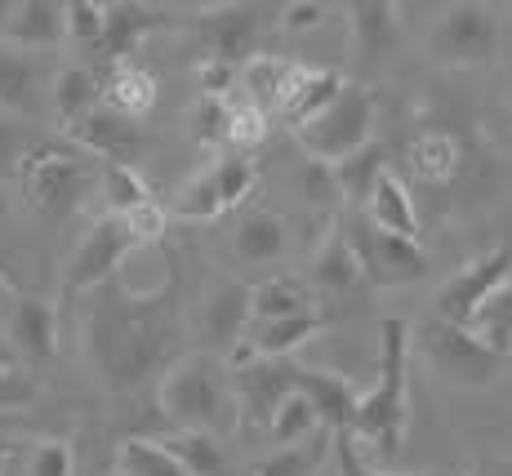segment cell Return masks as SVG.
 <instances>
[{
  "label": "cell",
  "mask_w": 512,
  "mask_h": 476,
  "mask_svg": "<svg viewBox=\"0 0 512 476\" xmlns=\"http://www.w3.org/2000/svg\"><path fill=\"white\" fill-rule=\"evenodd\" d=\"M187 299L179 272H165L156 290H134L121 276L85 294L81 343L85 361L112 396H134L156 383L187 347Z\"/></svg>",
  "instance_id": "1"
},
{
  "label": "cell",
  "mask_w": 512,
  "mask_h": 476,
  "mask_svg": "<svg viewBox=\"0 0 512 476\" xmlns=\"http://www.w3.org/2000/svg\"><path fill=\"white\" fill-rule=\"evenodd\" d=\"M379 379L370 392H361L357 419H352V441L370 445L374 459L392 463L406 445L410 423V325L401 316H388L379 325Z\"/></svg>",
  "instance_id": "2"
},
{
  "label": "cell",
  "mask_w": 512,
  "mask_h": 476,
  "mask_svg": "<svg viewBox=\"0 0 512 476\" xmlns=\"http://www.w3.org/2000/svg\"><path fill=\"white\" fill-rule=\"evenodd\" d=\"M156 410L170 423V432H205L228 436L236 432V401L228 361L214 352H183L170 370L156 379Z\"/></svg>",
  "instance_id": "3"
},
{
  "label": "cell",
  "mask_w": 512,
  "mask_h": 476,
  "mask_svg": "<svg viewBox=\"0 0 512 476\" xmlns=\"http://www.w3.org/2000/svg\"><path fill=\"white\" fill-rule=\"evenodd\" d=\"M410 356H419V365L450 392H481L490 383H499L504 374V352L486 347L472 330H459L450 321L423 316L410 325Z\"/></svg>",
  "instance_id": "4"
},
{
  "label": "cell",
  "mask_w": 512,
  "mask_h": 476,
  "mask_svg": "<svg viewBox=\"0 0 512 476\" xmlns=\"http://www.w3.org/2000/svg\"><path fill=\"white\" fill-rule=\"evenodd\" d=\"M94 178H98V161L76 152L72 143H58V138H36L32 152L14 170L23 205L41 218H63L81 210V201L94 192Z\"/></svg>",
  "instance_id": "5"
},
{
  "label": "cell",
  "mask_w": 512,
  "mask_h": 476,
  "mask_svg": "<svg viewBox=\"0 0 512 476\" xmlns=\"http://www.w3.org/2000/svg\"><path fill=\"white\" fill-rule=\"evenodd\" d=\"M374 121H379V98H374V89L361 81H348L326 112L294 125L290 134H294V143L303 147L308 161L339 165V161H348V156H357L366 143H374Z\"/></svg>",
  "instance_id": "6"
},
{
  "label": "cell",
  "mask_w": 512,
  "mask_h": 476,
  "mask_svg": "<svg viewBox=\"0 0 512 476\" xmlns=\"http://www.w3.org/2000/svg\"><path fill=\"white\" fill-rule=\"evenodd\" d=\"M499 45H504L499 9L477 5V0L446 5L437 18H432L428 36H423V54H428L437 67H450V72H468V67L495 63Z\"/></svg>",
  "instance_id": "7"
},
{
  "label": "cell",
  "mask_w": 512,
  "mask_h": 476,
  "mask_svg": "<svg viewBox=\"0 0 512 476\" xmlns=\"http://www.w3.org/2000/svg\"><path fill=\"white\" fill-rule=\"evenodd\" d=\"M334 227L348 241L352 259L361 267V281L374 285V290H401V285H415L428 276L432 263L419 241H401V236L379 232L361 210H348Z\"/></svg>",
  "instance_id": "8"
},
{
  "label": "cell",
  "mask_w": 512,
  "mask_h": 476,
  "mask_svg": "<svg viewBox=\"0 0 512 476\" xmlns=\"http://www.w3.org/2000/svg\"><path fill=\"white\" fill-rule=\"evenodd\" d=\"M139 236L130 232V223L116 214H98L90 227L81 232V241L72 245L63 263V281H58V294L63 299H85L98 285L116 281L125 272V263L139 254Z\"/></svg>",
  "instance_id": "9"
},
{
  "label": "cell",
  "mask_w": 512,
  "mask_h": 476,
  "mask_svg": "<svg viewBox=\"0 0 512 476\" xmlns=\"http://www.w3.org/2000/svg\"><path fill=\"white\" fill-rule=\"evenodd\" d=\"M187 334L201 339V352L228 361L250 334V285H241L236 276H210L187 303Z\"/></svg>",
  "instance_id": "10"
},
{
  "label": "cell",
  "mask_w": 512,
  "mask_h": 476,
  "mask_svg": "<svg viewBox=\"0 0 512 476\" xmlns=\"http://www.w3.org/2000/svg\"><path fill=\"white\" fill-rule=\"evenodd\" d=\"M232 374V401H236V428L241 432H268V419L277 405L294 392V361H268L250 356V347H236L228 356Z\"/></svg>",
  "instance_id": "11"
},
{
  "label": "cell",
  "mask_w": 512,
  "mask_h": 476,
  "mask_svg": "<svg viewBox=\"0 0 512 476\" xmlns=\"http://www.w3.org/2000/svg\"><path fill=\"white\" fill-rule=\"evenodd\" d=\"M512 276V245H495V250L477 254V259H468L459 272H450L446 281L437 285V294H432V312L437 321H450L459 325V330H468L472 316H477V307L490 299V294L499 290Z\"/></svg>",
  "instance_id": "12"
},
{
  "label": "cell",
  "mask_w": 512,
  "mask_h": 476,
  "mask_svg": "<svg viewBox=\"0 0 512 476\" xmlns=\"http://www.w3.org/2000/svg\"><path fill=\"white\" fill-rule=\"evenodd\" d=\"M268 14L277 9H263V5H210L192 18V36L201 41L210 54L205 58H219V63H236L241 67L245 58L254 54L259 45V32L268 27Z\"/></svg>",
  "instance_id": "13"
},
{
  "label": "cell",
  "mask_w": 512,
  "mask_h": 476,
  "mask_svg": "<svg viewBox=\"0 0 512 476\" xmlns=\"http://www.w3.org/2000/svg\"><path fill=\"white\" fill-rule=\"evenodd\" d=\"M67 143L98 165H134V170H139L147 134H143L139 121H125V116L107 112V107L98 103L90 116H81V121L67 130Z\"/></svg>",
  "instance_id": "14"
},
{
  "label": "cell",
  "mask_w": 512,
  "mask_h": 476,
  "mask_svg": "<svg viewBox=\"0 0 512 476\" xmlns=\"http://www.w3.org/2000/svg\"><path fill=\"white\" fill-rule=\"evenodd\" d=\"M0 112L18 116L23 125H36L49 112V72L41 54L0 41Z\"/></svg>",
  "instance_id": "15"
},
{
  "label": "cell",
  "mask_w": 512,
  "mask_h": 476,
  "mask_svg": "<svg viewBox=\"0 0 512 476\" xmlns=\"http://www.w3.org/2000/svg\"><path fill=\"white\" fill-rule=\"evenodd\" d=\"M170 23V9L161 5H143V0H116V5H103V41H98L94 54H103V63H125L143 49V41L152 32Z\"/></svg>",
  "instance_id": "16"
},
{
  "label": "cell",
  "mask_w": 512,
  "mask_h": 476,
  "mask_svg": "<svg viewBox=\"0 0 512 476\" xmlns=\"http://www.w3.org/2000/svg\"><path fill=\"white\" fill-rule=\"evenodd\" d=\"M294 392L308 396V405L317 410L321 428H330L334 436H352V419H357V401H361V388L352 379L330 374V370L294 365Z\"/></svg>",
  "instance_id": "17"
},
{
  "label": "cell",
  "mask_w": 512,
  "mask_h": 476,
  "mask_svg": "<svg viewBox=\"0 0 512 476\" xmlns=\"http://www.w3.org/2000/svg\"><path fill=\"white\" fill-rule=\"evenodd\" d=\"M361 214H366L379 232L401 236V241H419V236H423V218H419L415 192H410V183L392 170V165L374 178L370 196L361 201Z\"/></svg>",
  "instance_id": "18"
},
{
  "label": "cell",
  "mask_w": 512,
  "mask_h": 476,
  "mask_svg": "<svg viewBox=\"0 0 512 476\" xmlns=\"http://www.w3.org/2000/svg\"><path fill=\"white\" fill-rule=\"evenodd\" d=\"M156 103H161V81H156V72L139 58H125V63H112L103 76V107L116 116H125V121H147V116L156 112Z\"/></svg>",
  "instance_id": "19"
},
{
  "label": "cell",
  "mask_w": 512,
  "mask_h": 476,
  "mask_svg": "<svg viewBox=\"0 0 512 476\" xmlns=\"http://www.w3.org/2000/svg\"><path fill=\"white\" fill-rule=\"evenodd\" d=\"M348 85V76L334 72V67H308V63H294L290 81L281 89V103H277V116L285 125H303L312 121L317 112H326V107L339 98V89Z\"/></svg>",
  "instance_id": "20"
},
{
  "label": "cell",
  "mask_w": 512,
  "mask_h": 476,
  "mask_svg": "<svg viewBox=\"0 0 512 476\" xmlns=\"http://www.w3.org/2000/svg\"><path fill=\"white\" fill-rule=\"evenodd\" d=\"M5 343L14 356L23 361H49L58 352V312L45 299H18L9 303V325H5Z\"/></svg>",
  "instance_id": "21"
},
{
  "label": "cell",
  "mask_w": 512,
  "mask_h": 476,
  "mask_svg": "<svg viewBox=\"0 0 512 476\" xmlns=\"http://www.w3.org/2000/svg\"><path fill=\"white\" fill-rule=\"evenodd\" d=\"M63 41V0H14L5 45L23 49V54H45V49H58Z\"/></svg>",
  "instance_id": "22"
},
{
  "label": "cell",
  "mask_w": 512,
  "mask_h": 476,
  "mask_svg": "<svg viewBox=\"0 0 512 476\" xmlns=\"http://www.w3.org/2000/svg\"><path fill=\"white\" fill-rule=\"evenodd\" d=\"M98 103H103V76L90 72V67L72 63L49 76V116L58 121L63 134L72 130L81 116H90Z\"/></svg>",
  "instance_id": "23"
},
{
  "label": "cell",
  "mask_w": 512,
  "mask_h": 476,
  "mask_svg": "<svg viewBox=\"0 0 512 476\" xmlns=\"http://www.w3.org/2000/svg\"><path fill=\"white\" fill-rule=\"evenodd\" d=\"M299 312H317V294H312L308 276L272 272L250 285V325L281 321V316H299Z\"/></svg>",
  "instance_id": "24"
},
{
  "label": "cell",
  "mask_w": 512,
  "mask_h": 476,
  "mask_svg": "<svg viewBox=\"0 0 512 476\" xmlns=\"http://www.w3.org/2000/svg\"><path fill=\"white\" fill-rule=\"evenodd\" d=\"M330 316L326 312H299V316H281V321H263L250 325L245 347L250 356H268V361H290L303 343H312L317 334H326Z\"/></svg>",
  "instance_id": "25"
},
{
  "label": "cell",
  "mask_w": 512,
  "mask_h": 476,
  "mask_svg": "<svg viewBox=\"0 0 512 476\" xmlns=\"http://www.w3.org/2000/svg\"><path fill=\"white\" fill-rule=\"evenodd\" d=\"M348 14V32H352V45L357 54L374 63V58H388L397 49V36H401V9L392 0H357V5L343 9Z\"/></svg>",
  "instance_id": "26"
},
{
  "label": "cell",
  "mask_w": 512,
  "mask_h": 476,
  "mask_svg": "<svg viewBox=\"0 0 512 476\" xmlns=\"http://www.w3.org/2000/svg\"><path fill=\"white\" fill-rule=\"evenodd\" d=\"M285 250H290V227H285L281 214L272 210H245L236 218V232H232V254L241 263H281Z\"/></svg>",
  "instance_id": "27"
},
{
  "label": "cell",
  "mask_w": 512,
  "mask_h": 476,
  "mask_svg": "<svg viewBox=\"0 0 512 476\" xmlns=\"http://www.w3.org/2000/svg\"><path fill=\"white\" fill-rule=\"evenodd\" d=\"M406 165L419 183H450V178L464 170V147H459V138L446 134V130H423V134L410 138Z\"/></svg>",
  "instance_id": "28"
},
{
  "label": "cell",
  "mask_w": 512,
  "mask_h": 476,
  "mask_svg": "<svg viewBox=\"0 0 512 476\" xmlns=\"http://www.w3.org/2000/svg\"><path fill=\"white\" fill-rule=\"evenodd\" d=\"M294 72V58H277V54H250L241 67H236V98L263 107L268 116H277L281 89Z\"/></svg>",
  "instance_id": "29"
},
{
  "label": "cell",
  "mask_w": 512,
  "mask_h": 476,
  "mask_svg": "<svg viewBox=\"0 0 512 476\" xmlns=\"http://www.w3.org/2000/svg\"><path fill=\"white\" fill-rule=\"evenodd\" d=\"M330 454H334V432L321 428L317 436H308V441L281 445V450L254 459L241 476H321V468L330 463Z\"/></svg>",
  "instance_id": "30"
},
{
  "label": "cell",
  "mask_w": 512,
  "mask_h": 476,
  "mask_svg": "<svg viewBox=\"0 0 512 476\" xmlns=\"http://www.w3.org/2000/svg\"><path fill=\"white\" fill-rule=\"evenodd\" d=\"M308 276H312V294L317 290H326V294H352V290H361V267L357 259H352V250H348V241L339 236V227L321 241V250L312 254V267H308Z\"/></svg>",
  "instance_id": "31"
},
{
  "label": "cell",
  "mask_w": 512,
  "mask_h": 476,
  "mask_svg": "<svg viewBox=\"0 0 512 476\" xmlns=\"http://www.w3.org/2000/svg\"><path fill=\"white\" fill-rule=\"evenodd\" d=\"M156 441L174 454V463L187 476H228V450H223L219 436H205V432H161Z\"/></svg>",
  "instance_id": "32"
},
{
  "label": "cell",
  "mask_w": 512,
  "mask_h": 476,
  "mask_svg": "<svg viewBox=\"0 0 512 476\" xmlns=\"http://www.w3.org/2000/svg\"><path fill=\"white\" fill-rule=\"evenodd\" d=\"M98 196H103V214H134L139 205L156 201L152 187H147V178L134 170V165H98V178H94Z\"/></svg>",
  "instance_id": "33"
},
{
  "label": "cell",
  "mask_w": 512,
  "mask_h": 476,
  "mask_svg": "<svg viewBox=\"0 0 512 476\" xmlns=\"http://www.w3.org/2000/svg\"><path fill=\"white\" fill-rule=\"evenodd\" d=\"M330 170H334V183H339V201H348V210H361V201L370 196L374 178L388 170V152H383V143L374 138V143H366L357 156L330 165Z\"/></svg>",
  "instance_id": "34"
},
{
  "label": "cell",
  "mask_w": 512,
  "mask_h": 476,
  "mask_svg": "<svg viewBox=\"0 0 512 476\" xmlns=\"http://www.w3.org/2000/svg\"><path fill=\"white\" fill-rule=\"evenodd\" d=\"M210 174L219 183V196H223V210L236 214L250 205V196L259 192V165L254 156H241V152H223L210 161Z\"/></svg>",
  "instance_id": "35"
},
{
  "label": "cell",
  "mask_w": 512,
  "mask_h": 476,
  "mask_svg": "<svg viewBox=\"0 0 512 476\" xmlns=\"http://www.w3.org/2000/svg\"><path fill=\"white\" fill-rule=\"evenodd\" d=\"M228 116H232V98H205L196 94V103L187 107L183 125H187V138L205 152L223 156L228 152Z\"/></svg>",
  "instance_id": "36"
},
{
  "label": "cell",
  "mask_w": 512,
  "mask_h": 476,
  "mask_svg": "<svg viewBox=\"0 0 512 476\" xmlns=\"http://www.w3.org/2000/svg\"><path fill=\"white\" fill-rule=\"evenodd\" d=\"M116 476H187L156 436H125L116 445Z\"/></svg>",
  "instance_id": "37"
},
{
  "label": "cell",
  "mask_w": 512,
  "mask_h": 476,
  "mask_svg": "<svg viewBox=\"0 0 512 476\" xmlns=\"http://www.w3.org/2000/svg\"><path fill=\"white\" fill-rule=\"evenodd\" d=\"M165 214L183 218V223H214V218L228 214L223 210V196H219V183H214L210 165H205L201 174H192L179 192H174V201H170V210Z\"/></svg>",
  "instance_id": "38"
},
{
  "label": "cell",
  "mask_w": 512,
  "mask_h": 476,
  "mask_svg": "<svg viewBox=\"0 0 512 476\" xmlns=\"http://www.w3.org/2000/svg\"><path fill=\"white\" fill-rule=\"evenodd\" d=\"M321 432V419H317V410L308 405V396L303 392H290L285 401L277 405V414L268 419V441L277 445H299V441H308V436H317ZM330 432V428H326Z\"/></svg>",
  "instance_id": "39"
},
{
  "label": "cell",
  "mask_w": 512,
  "mask_h": 476,
  "mask_svg": "<svg viewBox=\"0 0 512 476\" xmlns=\"http://www.w3.org/2000/svg\"><path fill=\"white\" fill-rule=\"evenodd\" d=\"M468 330L477 334L486 347H495V352L508 356V347H512V276L477 307V316H472Z\"/></svg>",
  "instance_id": "40"
},
{
  "label": "cell",
  "mask_w": 512,
  "mask_h": 476,
  "mask_svg": "<svg viewBox=\"0 0 512 476\" xmlns=\"http://www.w3.org/2000/svg\"><path fill=\"white\" fill-rule=\"evenodd\" d=\"M272 134V116L263 107L245 103V98L232 94V116H228V152H241L250 156L254 147H263Z\"/></svg>",
  "instance_id": "41"
},
{
  "label": "cell",
  "mask_w": 512,
  "mask_h": 476,
  "mask_svg": "<svg viewBox=\"0 0 512 476\" xmlns=\"http://www.w3.org/2000/svg\"><path fill=\"white\" fill-rule=\"evenodd\" d=\"M63 32L72 45L98 49V41H103V0H63Z\"/></svg>",
  "instance_id": "42"
},
{
  "label": "cell",
  "mask_w": 512,
  "mask_h": 476,
  "mask_svg": "<svg viewBox=\"0 0 512 476\" xmlns=\"http://www.w3.org/2000/svg\"><path fill=\"white\" fill-rule=\"evenodd\" d=\"M290 183H294V196H303V201H312V205H334V201H339L334 170H330V165H321V161H308V156L294 165Z\"/></svg>",
  "instance_id": "43"
},
{
  "label": "cell",
  "mask_w": 512,
  "mask_h": 476,
  "mask_svg": "<svg viewBox=\"0 0 512 476\" xmlns=\"http://www.w3.org/2000/svg\"><path fill=\"white\" fill-rule=\"evenodd\" d=\"M23 476H76V450L67 441H36Z\"/></svg>",
  "instance_id": "44"
},
{
  "label": "cell",
  "mask_w": 512,
  "mask_h": 476,
  "mask_svg": "<svg viewBox=\"0 0 512 476\" xmlns=\"http://www.w3.org/2000/svg\"><path fill=\"white\" fill-rule=\"evenodd\" d=\"M41 134H32V125H23L18 116H9V112H0V174L5 178H14L18 170V161H23L27 152H32V143Z\"/></svg>",
  "instance_id": "45"
},
{
  "label": "cell",
  "mask_w": 512,
  "mask_h": 476,
  "mask_svg": "<svg viewBox=\"0 0 512 476\" xmlns=\"http://www.w3.org/2000/svg\"><path fill=\"white\" fill-rule=\"evenodd\" d=\"M334 14L330 5H321V0H294V5H281L277 9V27L290 36H303V32H317V27H326V18Z\"/></svg>",
  "instance_id": "46"
},
{
  "label": "cell",
  "mask_w": 512,
  "mask_h": 476,
  "mask_svg": "<svg viewBox=\"0 0 512 476\" xmlns=\"http://www.w3.org/2000/svg\"><path fill=\"white\" fill-rule=\"evenodd\" d=\"M196 89H201L205 98H232L236 94V63L201 58V67H196Z\"/></svg>",
  "instance_id": "47"
},
{
  "label": "cell",
  "mask_w": 512,
  "mask_h": 476,
  "mask_svg": "<svg viewBox=\"0 0 512 476\" xmlns=\"http://www.w3.org/2000/svg\"><path fill=\"white\" fill-rule=\"evenodd\" d=\"M330 459L339 463V476H392V472H383L379 463H370L366 450H361L352 436H334V454H330Z\"/></svg>",
  "instance_id": "48"
},
{
  "label": "cell",
  "mask_w": 512,
  "mask_h": 476,
  "mask_svg": "<svg viewBox=\"0 0 512 476\" xmlns=\"http://www.w3.org/2000/svg\"><path fill=\"white\" fill-rule=\"evenodd\" d=\"M27 396H32V379L18 370V361L0 365V410H14V405H23Z\"/></svg>",
  "instance_id": "49"
},
{
  "label": "cell",
  "mask_w": 512,
  "mask_h": 476,
  "mask_svg": "<svg viewBox=\"0 0 512 476\" xmlns=\"http://www.w3.org/2000/svg\"><path fill=\"white\" fill-rule=\"evenodd\" d=\"M464 476H512V459H486V463H472Z\"/></svg>",
  "instance_id": "50"
},
{
  "label": "cell",
  "mask_w": 512,
  "mask_h": 476,
  "mask_svg": "<svg viewBox=\"0 0 512 476\" xmlns=\"http://www.w3.org/2000/svg\"><path fill=\"white\" fill-rule=\"evenodd\" d=\"M9 14H14V0H0V41H5V32H9Z\"/></svg>",
  "instance_id": "51"
},
{
  "label": "cell",
  "mask_w": 512,
  "mask_h": 476,
  "mask_svg": "<svg viewBox=\"0 0 512 476\" xmlns=\"http://www.w3.org/2000/svg\"><path fill=\"white\" fill-rule=\"evenodd\" d=\"M9 303H14V285H9L5 276H0V307H9Z\"/></svg>",
  "instance_id": "52"
},
{
  "label": "cell",
  "mask_w": 512,
  "mask_h": 476,
  "mask_svg": "<svg viewBox=\"0 0 512 476\" xmlns=\"http://www.w3.org/2000/svg\"><path fill=\"white\" fill-rule=\"evenodd\" d=\"M9 361H18V356L9 352V343H5V330H0V365H9Z\"/></svg>",
  "instance_id": "53"
},
{
  "label": "cell",
  "mask_w": 512,
  "mask_h": 476,
  "mask_svg": "<svg viewBox=\"0 0 512 476\" xmlns=\"http://www.w3.org/2000/svg\"><path fill=\"white\" fill-rule=\"evenodd\" d=\"M9 454H14V445L5 441V436H0V472H5V463H9Z\"/></svg>",
  "instance_id": "54"
}]
</instances>
